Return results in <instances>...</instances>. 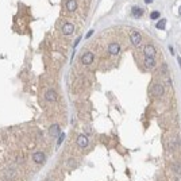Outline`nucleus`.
<instances>
[{
	"instance_id": "f257e3e1",
	"label": "nucleus",
	"mask_w": 181,
	"mask_h": 181,
	"mask_svg": "<svg viewBox=\"0 0 181 181\" xmlns=\"http://www.w3.org/2000/svg\"><path fill=\"white\" fill-rule=\"evenodd\" d=\"M151 93H153V96H155V97H161L162 95L165 93V88H164V85H161V84H154L153 88H151Z\"/></svg>"
},
{
	"instance_id": "f03ea898",
	"label": "nucleus",
	"mask_w": 181,
	"mask_h": 181,
	"mask_svg": "<svg viewBox=\"0 0 181 181\" xmlns=\"http://www.w3.org/2000/svg\"><path fill=\"white\" fill-rule=\"evenodd\" d=\"M76 143H77V146H79V147H81V149H85V147L89 145V139H88L87 135H79V137H77V139H76Z\"/></svg>"
},
{
	"instance_id": "7ed1b4c3",
	"label": "nucleus",
	"mask_w": 181,
	"mask_h": 181,
	"mask_svg": "<svg viewBox=\"0 0 181 181\" xmlns=\"http://www.w3.org/2000/svg\"><path fill=\"white\" fill-rule=\"evenodd\" d=\"M93 59H95L93 53L87 51V53H84L83 57H81V62H83V65H91V64L93 62Z\"/></svg>"
},
{
	"instance_id": "20e7f679",
	"label": "nucleus",
	"mask_w": 181,
	"mask_h": 181,
	"mask_svg": "<svg viewBox=\"0 0 181 181\" xmlns=\"http://www.w3.org/2000/svg\"><path fill=\"white\" fill-rule=\"evenodd\" d=\"M45 99H46L47 102H50V103H55L57 100H58V96H57V93H55V91L49 89V91H46V93H45Z\"/></svg>"
},
{
	"instance_id": "39448f33",
	"label": "nucleus",
	"mask_w": 181,
	"mask_h": 181,
	"mask_svg": "<svg viewBox=\"0 0 181 181\" xmlns=\"http://www.w3.org/2000/svg\"><path fill=\"white\" fill-rule=\"evenodd\" d=\"M32 160H34L35 164H44L45 160H46V155L42 151H35V153L32 154Z\"/></svg>"
},
{
	"instance_id": "423d86ee",
	"label": "nucleus",
	"mask_w": 181,
	"mask_h": 181,
	"mask_svg": "<svg viewBox=\"0 0 181 181\" xmlns=\"http://www.w3.org/2000/svg\"><path fill=\"white\" fill-rule=\"evenodd\" d=\"M130 41H131V44L134 45V46H138V45L141 44V41H142V35H141V34H139L138 31L131 32V35H130Z\"/></svg>"
},
{
	"instance_id": "0eeeda50",
	"label": "nucleus",
	"mask_w": 181,
	"mask_h": 181,
	"mask_svg": "<svg viewBox=\"0 0 181 181\" xmlns=\"http://www.w3.org/2000/svg\"><path fill=\"white\" fill-rule=\"evenodd\" d=\"M143 51H145L146 57H155V53H157V50H155V47H154L153 45H147V46H145Z\"/></svg>"
},
{
	"instance_id": "6e6552de",
	"label": "nucleus",
	"mask_w": 181,
	"mask_h": 181,
	"mask_svg": "<svg viewBox=\"0 0 181 181\" xmlns=\"http://www.w3.org/2000/svg\"><path fill=\"white\" fill-rule=\"evenodd\" d=\"M73 31H75V26L72 23H65L62 26V34L64 35H70Z\"/></svg>"
},
{
	"instance_id": "1a4fd4ad",
	"label": "nucleus",
	"mask_w": 181,
	"mask_h": 181,
	"mask_svg": "<svg viewBox=\"0 0 181 181\" xmlns=\"http://www.w3.org/2000/svg\"><path fill=\"white\" fill-rule=\"evenodd\" d=\"M119 51H120V45H119V44L108 45V53H110V54L116 55V54H119Z\"/></svg>"
},
{
	"instance_id": "9d476101",
	"label": "nucleus",
	"mask_w": 181,
	"mask_h": 181,
	"mask_svg": "<svg viewBox=\"0 0 181 181\" xmlns=\"http://www.w3.org/2000/svg\"><path fill=\"white\" fill-rule=\"evenodd\" d=\"M59 131H61V128H59V124L54 123V124H51L50 128H49V134H50L51 137H57L58 134H61Z\"/></svg>"
},
{
	"instance_id": "9b49d317",
	"label": "nucleus",
	"mask_w": 181,
	"mask_h": 181,
	"mask_svg": "<svg viewBox=\"0 0 181 181\" xmlns=\"http://www.w3.org/2000/svg\"><path fill=\"white\" fill-rule=\"evenodd\" d=\"M66 10L69 12H73L77 10V0H66Z\"/></svg>"
},
{
	"instance_id": "f8f14e48",
	"label": "nucleus",
	"mask_w": 181,
	"mask_h": 181,
	"mask_svg": "<svg viewBox=\"0 0 181 181\" xmlns=\"http://www.w3.org/2000/svg\"><path fill=\"white\" fill-rule=\"evenodd\" d=\"M145 65L149 69L155 68V57H145Z\"/></svg>"
},
{
	"instance_id": "ddd939ff",
	"label": "nucleus",
	"mask_w": 181,
	"mask_h": 181,
	"mask_svg": "<svg viewBox=\"0 0 181 181\" xmlns=\"http://www.w3.org/2000/svg\"><path fill=\"white\" fill-rule=\"evenodd\" d=\"M131 14H133V16L134 18H141L142 15H143V10L139 7H133V10H131Z\"/></svg>"
},
{
	"instance_id": "4468645a",
	"label": "nucleus",
	"mask_w": 181,
	"mask_h": 181,
	"mask_svg": "<svg viewBox=\"0 0 181 181\" xmlns=\"http://www.w3.org/2000/svg\"><path fill=\"white\" fill-rule=\"evenodd\" d=\"M165 24H166V20L165 19H161L157 24H155V27H157L158 30H164V28H165Z\"/></svg>"
},
{
	"instance_id": "2eb2a0df",
	"label": "nucleus",
	"mask_w": 181,
	"mask_h": 181,
	"mask_svg": "<svg viewBox=\"0 0 181 181\" xmlns=\"http://www.w3.org/2000/svg\"><path fill=\"white\" fill-rule=\"evenodd\" d=\"M173 169H174V172H176L177 174H181V164H174Z\"/></svg>"
},
{
	"instance_id": "dca6fc26",
	"label": "nucleus",
	"mask_w": 181,
	"mask_h": 181,
	"mask_svg": "<svg viewBox=\"0 0 181 181\" xmlns=\"http://www.w3.org/2000/svg\"><path fill=\"white\" fill-rule=\"evenodd\" d=\"M158 18H160V12L158 11H153L151 12V14H150V19H158Z\"/></svg>"
},
{
	"instance_id": "f3484780",
	"label": "nucleus",
	"mask_w": 181,
	"mask_h": 181,
	"mask_svg": "<svg viewBox=\"0 0 181 181\" xmlns=\"http://www.w3.org/2000/svg\"><path fill=\"white\" fill-rule=\"evenodd\" d=\"M64 139H65V134H64V133H61V134H59L58 141H57V145H61V143H62V141H64Z\"/></svg>"
},
{
	"instance_id": "a211bd4d",
	"label": "nucleus",
	"mask_w": 181,
	"mask_h": 181,
	"mask_svg": "<svg viewBox=\"0 0 181 181\" xmlns=\"http://www.w3.org/2000/svg\"><path fill=\"white\" fill-rule=\"evenodd\" d=\"M162 72H164V73H168V65H165V64L162 65Z\"/></svg>"
},
{
	"instance_id": "6ab92c4d",
	"label": "nucleus",
	"mask_w": 181,
	"mask_h": 181,
	"mask_svg": "<svg viewBox=\"0 0 181 181\" xmlns=\"http://www.w3.org/2000/svg\"><path fill=\"white\" fill-rule=\"evenodd\" d=\"M176 181H181V174H177V176H176Z\"/></svg>"
},
{
	"instance_id": "aec40b11",
	"label": "nucleus",
	"mask_w": 181,
	"mask_h": 181,
	"mask_svg": "<svg viewBox=\"0 0 181 181\" xmlns=\"http://www.w3.org/2000/svg\"><path fill=\"white\" fill-rule=\"evenodd\" d=\"M92 34H93V30H91V31L88 32V34H87V38H89V37L92 35Z\"/></svg>"
},
{
	"instance_id": "412c9836",
	"label": "nucleus",
	"mask_w": 181,
	"mask_h": 181,
	"mask_svg": "<svg viewBox=\"0 0 181 181\" xmlns=\"http://www.w3.org/2000/svg\"><path fill=\"white\" fill-rule=\"evenodd\" d=\"M177 62H178V65H180V69H181V58H180V57H177Z\"/></svg>"
},
{
	"instance_id": "4be33fe9",
	"label": "nucleus",
	"mask_w": 181,
	"mask_h": 181,
	"mask_svg": "<svg viewBox=\"0 0 181 181\" xmlns=\"http://www.w3.org/2000/svg\"><path fill=\"white\" fill-rule=\"evenodd\" d=\"M169 50H170V53H172V54L174 53V50H173V47H172V46H169Z\"/></svg>"
},
{
	"instance_id": "5701e85b",
	"label": "nucleus",
	"mask_w": 181,
	"mask_h": 181,
	"mask_svg": "<svg viewBox=\"0 0 181 181\" xmlns=\"http://www.w3.org/2000/svg\"><path fill=\"white\" fill-rule=\"evenodd\" d=\"M146 3H151V1H153V0H145Z\"/></svg>"
},
{
	"instance_id": "b1692460",
	"label": "nucleus",
	"mask_w": 181,
	"mask_h": 181,
	"mask_svg": "<svg viewBox=\"0 0 181 181\" xmlns=\"http://www.w3.org/2000/svg\"><path fill=\"white\" fill-rule=\"evenodd\" d=\"M178 12H180V15H181V6H180V8H178Z\"/></svg>"
}]
</instances>
